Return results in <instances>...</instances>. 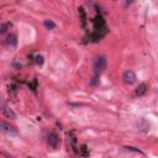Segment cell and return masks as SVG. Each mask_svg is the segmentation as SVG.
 Masks as SVG:
<instances>
[{"label":"cell","instance_id":"cell-15","mask_svg":"<svg viewBox=\"0 0 158 158\" xmlns=\"http://www.w3.org/2000/svg\"><path fill=\"white\" fill-rule=\"evenodd\" d=\"M126 149H130V151H135V152H141L140 149H136V148H135V147H125Z\"/></svg>","mask_w":158,"mask_h":158},{"label":"cell","instance_id":"cell-11","mask_svg":"<svg viewBox=\"0 0 158 158\" xmlns=\"http://www.w3.org/2000/svg\"><path fill=\"white\" fill-rule=\"evenodd\" d=\"M79 15H80V19H82V25H83V27H85V24H86V15H85L83 8H79Z\"/></svg>","mask_w":158,"mask_h":158},{"label":"cell","instance_id":"cell-6","mask_svg":"<svg viewBox=\"0 0 158 158\" xmlns=\"http://www.w3.org/2000/svg\"><path fill=\"white\" fill-rule=\"evenodd\" d=\"M0 105H2V111L4 112V115H5L6 118H9V119H16V114L9 107L8 104H5V103L2 101V103H0Z\"/></svg>","mask_w":158,"mask_h":158},{"label":"cell","instance_id":"cell-16","mask_svg":"<svg viewBox=\"0 0 158 158\" xmlns=\"http://www.w3.org/2000/svg\"><path fill=\"white\" fill-rule=\"evenodd\" d=\"M68 158H74V157H68Z\"/></svg>","mask_w":158,"mask_h":158},{"label":"cell","instance_id":"cell-5","mask_svg":"<svg viewBox=\"0 0 158 158\" xmlns=\"http://www.w3.org/2000/svg\"><path fill=\"white\" fill-rule=\"evenodd\" d=\"M0 132H5L8 135H16L17 133L16 128L8 122H0Z\"/></svg>","mask_w":158,"mask_h":158},{"label":"cell","instance_id":"cell-3","mask_svg":"<svg viewBox=\"0 0 158 158\" xmlns=\"http://www.w3.org/2000/svg\"><path fill=\"white\" fill-rule=\"evenodd\" d=\"M47 142H48L50 147H52V148L56 149V148H58V146H59V143H61V139H59V136H58L56 132H51V133L48 135Z\"/></svg>","mask_w":158,"mask_h":158},{"label":"cell","instance_id":"cell-1","mask_svg":"<svg viewBox=\"0 0 158 158\" xmlns=\"http://www.w3.org/2000/svg\"><path fill=\"white\" fill-rule=\"evenodd\" d=\"M94 78L92 79V84L93 85H97L98 84V82H99V77H100V74L105 71V68H106V59H105V57H103V56H99V57H97L95 58V61H94Z\"/></svg>","mask_w":158,"mask_h":158},{"label":"cell","instance_id":"cell-14","mask_svg":"<svg viewBox=\"0 0 158 158\" xmlns=\"http://www.w3.org/2000/svg\"><path fill=\"white\" fill-rule=\"evenodd\" d=\"M36 86H37V80L35 79V80H33V83H31V84H30V88L33 90V92H36Z\"/></svg>","mask_w":158,"mask_h":158},{"label":"cell","instance_id":"cell-13","mask_svg":"<svg viewBox=\"0 0 158 158\" xmlns=\"http://www.w3.org/2000/svg\"><path fill=\"white\" fill-rule=\"evenodd\" d=\"M35 62H36L38 65H42L43 62H44V61H43V56H40V54L36 56V57H35Z\"/></svg>","mask_w":158,"mask_h":158},{"label":"cell","instance_id":"cell-2","mask_svg":"<svg viewBox=\"0 0 158 158\" xmlns=\"http://www.w3.org/2000/svg\"><path fill=\"white\" fill-rule=\"evenodd\" d=\"M93 24H94L93 38L97 41V40H100L106 33V26H105V21L101 15H97V17L93 20Z\"/></svg>","mask_w":158,"mask_h":158},{"label":"cell","instance_id":"cell-8","mask_svg":"<svg viewBox=\"0 0 158 158\" xmlns=\"http://www.w3.org/2000/svg\"><path fill=\"white\" fill-rule=\"evenodd\" d=\"M78 153L82 154L83 157H88L89 156V148L86 147V145H82L80 148L78 149Z\"/></svg>","mask_w":158,"mask_h":158},{"label":"cell","instance_id":"cell-10","mask_svg":"<svg viewBox=\"0 0 158 158\" xmlns=\"http://www.w3.org/2000/svg\"><path fill=\"white\" fill-rule=\"evenodd\" d=\"M6 40H8L6 42L10 44V46H16V44H17V40H16V36H15V35H9Z\"/></svg>","mask_w":158,"mask_h":158},{"label":"cell","instance_id":"cell-9","mask_svg":"<svg viewBox=\"0 0 158 158\" xmlns=\"http://www.w3.org/2000/svg\"><path fill=\"white\" fill-rule=\"evenodd\" d=\"M43 25H44V27H46L47 30H53L56 27V24H54L52 20H44Z\"/></svg>","mask_w":158,"mask_h":158},{"label":"cell","instance_id":"cell-12","mask_svg":"<svg viewBox=\"0 0 158 158\" xmlns=\"http://www.w3.org/2000/svg\"><path fill=\"white\" fill-rule=\"evenodd\" d=\"M8 27H10V24H9V22H6V24L2 25V26H0V33L6 32V31H8Z\"/></svg>","mask_w":158,"mask_h":158},{"label":"cell","instance_id":"cell-7","mask_svg":"<svg viewBox=\"0 0 158 158\" xmlns=\"http://www.w3.org/2000/svg\"><path fill=\"white\" fill-rule=\"evenodd\" d=\"M147 89H148V86H147V84H140L137 88H136V95L137 97H142L143 94H146V92H147Z\"/></svg>","mask_w":158,"mask_h":158},{"label":"cell","instance_id":"cell-4","mask_svg":"<svg viewBox=\"0 0 158 158\" xmlns=\"http://www.w3.org/2000/svg\"><path fill=\"white\" fill-rule=\"evenodd\" d=\"M122 79H124V82L126 83V84H128V85H131V84H133L135 82H136V74H135V72L133 71H130V69H127V71H125L124 72V74H122Z\"/></svg>","mask_w":158,"mask_h":158}]
</instances>
